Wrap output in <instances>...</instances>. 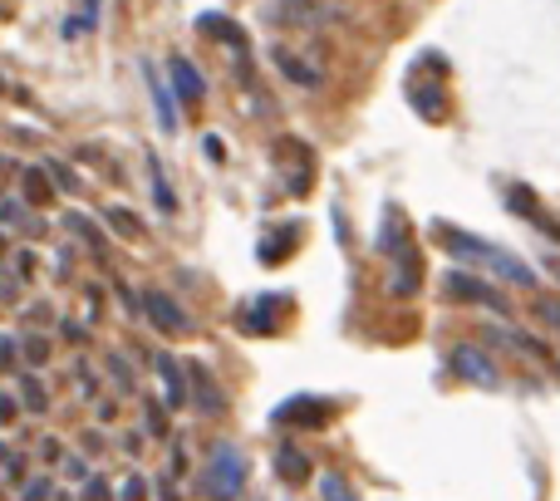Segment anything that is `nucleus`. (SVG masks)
<instances>
[{
  "label": "nucleus",
  "mask_w": 560,
  "mask_h": 501,
  "mask_svg": "<svg viewBox=\"0 0 560 501\" xmlns=\"http://www.w3.org/2000/svg\"><path fill=\"white\" fill-rule=\"evenodd\" d=\"M438 236H443V246L453 250L457 260H472V266H482V270H492V276H502V280H512V286H526V290H536V270L526 266V260H516L506 246H492V242H482V236H472V232H463V226H438Z\"/></svg>",
  "instance_id": "nucleus-1"
},
{
  "label": "nucleus",
  "mask_w": 560,
  "mask_h": 501,
  "mask_svg": "<svg viewBox=\"0 0 560 501\" xmlns=\"http://www.w3.org/2000/svg\"><path fill=\"white\" fill-rule=\"evenodd\" d=\"M246 453L236 443H212V457H207V477H202V487H207V497L212 501H242L246 492Z\"/></svg>",
  "instance_id": "nucleus-2"
},
{
  "label": "nucleus",
  "mask_w": 560,
  "mask_h": 501,
  "mask_svg": "<svg viewBox=\"0 0 560 501\" xmlns=\"http://www.w3.org/2000/svg\"><path fill=\"white\" fill-rule=\"evenodd\" d=\"M138 305H143V315L153 319V329H163V335H192V315H187L167 290H143Z\"/></svg>",
  "instance_id": "nucleus-3"
},
{
  "label": "nucleus",
  "mask_w": 560,
  "mask_h": 501,
  "mask_svg": "<svg viewBox=\"0 0 560 501\" xmlns=\"http://www.w3.org/2000/svg\"><path fill=\"white\" fill-rule=\"evenodd\" d=\"M443 290H447V300H467V305H492L497 315H506V295L487 286L482 276H467V270H447V276H443Z\"/></svg>",
  "instance_id": "nucleus-4"
},
{
  "label": "nucleus",
  "mask_w": 560,
  "mask_h": 501,
  "mask_svg": "<svg viewBox=\"0 0 560 501\" xmlns=\"http://www.w3.org/2000/svg\"><path fill=\"white\" fill-rule=\"evenodd\" d=\"M447 364H453L457 374H463L467 384H477V388H497V384H502V374H497V364H492V359H487L477 345H457L453 354H447Z\"/></svg>",
  "instance_id": "nucleus-5"
},
{
  "label": "nucleus",
  "mask_w": 560,
  "mask_h": 501,
  "mask_svg": "<svg viewBox=\"0 0 560 501\" xmlns=\"http://www.w3.org/2000/svg\"><path fill=\"white\" fill-rule=\"evenodd\" d=\"M329 413H335V408H329L325 398H310V394H300V398H285V404L276 408V423H305V428H325V423H329Z\"/></svg>",
  "instance_id": "nucleus-6"
},
{
  "label": "nucleus",
  "mask_w": 560,
  "mask_h": 501,
  "mask_svg": "<svg viewBox=\"0 0 560 501\" xmlns=\"http://www.w3.org/2000/svg\"><path fill=\"white\" fill-rule=\"evenodd\" d=\"M158 378H163V408H167V413L187 408V364L158 354Z\"/></svg>",
  "instance_id": "nucleus-7"
},
{
  "label": "nucleus",
  "mask_w": 560,
  "mask_h": 501,
  "mask_svg": "<svg viewBox=\"0 0 560 501\" xmlns=\"http://www.w3.org/2000/svg\"><path fill=\"white\" fill-rule=\"evenodd\" d=\"M167 74H173V89L187 98V104H202V98H207V79L197 74V65H192L187 55H173V59H167Z\"/></svg>",
  "instance_id": "nucleus-8"
},
{
  "label": "nucleus",
  "mask_w": 560,
  "mask_h": 501,
  "mask_svg": "<svg viewBox=\"0 0 560 501\" xmlns=\"http://www.w3.org/2000/svg\"><path fill=\"white\" fill-rule=\"evenodd\" d=\"M187 374H192V388H187V404H197L202 413H226V398L212 388L207 369H202V364H187Z\"/></svg>",
  "instance_id": "nucleus-9"
},
{
  "label": "nucleus",
  "mask_w": 560,
  "mask_h": 501,
  "mask_svg": "<svg viewBox=\"0 0 560 501\" xmlns=\"http://www.w3.org/2000/svg\"><path fill=\"white\" fill-rule=\"evenodd\" d=\"M506 207H512L516 217H526V222H536V226H541L546 236H556V242H560V226H556L551 217L541 212V202H536V197L526 193V187H512V193H506Z\"/></svg>",
  "instance_id": "nucleus-10"
},
{
  "label": "nucleus",
  "mask_w": 560,
  "mask_h": 501,
  "mask_svg": "<svg viewBox=\"0 0 560 501\" xmlns=\"http://www.w3.org/2000/svg\"><path fill=\"white\" fill-rule=\"evenodd\" d=\"M378 246H384V256H394V260H408V250H413V242H408V232H404V217H398V207H388V212H384Z\"/></svg>",
  "instance_id": "nucleus-11"
},
{
  "label": "nucleus",
  "mask_w": 560,
  "mask_h": 501,
  "mask_svg": "<svg viewBox=\"0 0 560 501\" xmlns=\"http://www.w3.org/2000/svg\"><path fill=\"white\" fill-rule=\"evenodd\" d=\"M280 305H285L280 295H261V300H256V305L242 315L246 335H276V315H280Z\"/></svg>",
  "instance_id": "nucleus-12"
},
{
  "label": "nucleus",
  "mask_w": 560,
  "mask_h": 501,
  "mask_svg": "<svg viewBox=\"0 0 560 501\" xmlns=\"http://www.w3.org/2000/svg\"><path fill=\"white\" fill-rule=\"evenodd\" d=\"M202 30L212 39H222L232 55H246V35H242V25H232V20L222 15V10H212V15H202Z\"/></svg>",
  "instance_id": "nucleus-13"
},
{
  "label": "nucleus",
  "mask_w": 560,
  "mask_h": 501,
  "mask_svg": "<svg viewBox=\"0 0 560 501\" xmlns=\"http://www.w3.org/2000/svg\"><path fill=\"white\" fill-rule=\"evenodd\" d=\"M276 477L280 482H290V487H300L310 477V457L300 453V447H290V443L276 447Z\"/></svg>",
  "instance_id": "nucleus-14"
},
{
  "label": "nucleus",
  "mask_w": 560,
  "mask_h": 501,
  "mask_svg": "<svg viewBox=\"0 0 560 501\" xmlns=\"http://www.w3.org/2000/svg\"><path fill=\"white\" fill-rule=\"evenodd\" d=\"M143 74H148V89H153L158 124H163L167 133H173V128H177V108H173V94H167V84H163V79H158V74H153V69H148V65H143Z\"/></svg>",
  "instance_id": "nucleus-15"
},
{
  "label": "nucleus",
  "mask_w": 560,
  "mask_h": 501,
  "mask_svg": "<svg viewBox=\"0 0 560 501\" xmlns=\"http://www.w3.org/2000/svg\"><path fill=\"white\" fill-rule=\"evenodd\" d=\"M295 236H300V226H295V222L266 236V242H261V260H266V266H280V260L290 256V246H295Z\"/></svg>",
  "instance_id": "nucleus-16"
},
{
  "label": "nucleus",
  "mask_w": 560,
  "mask_h": 501,
  "mask_svg": "<svg viewBox=\"0 0 560 501\" xmlns=\"http://www.w3.org/2000/svg\"><path fill=\"white\" fill-rule=\"evenodd\" d=\"M20 404H25L30 413H49V388L39 384L35 374H20Z\"/></svg>",
  "instance_id": "nucleus-17"
},
{
  "label": "nucleus",
  "mask_w": 560,
  "mask_h": 501,
  "mask_svg": "<svg viewBox=\"0 0 560 501\" xmlns=\"http://www.w3.org/2000/svg\"><path fill=\"white\" fill-rule=\"evenodd\" d=\"M148 167H153V197H158V212L173 217V212H177V197H173V187H167L163 163H158V158H148Z\"/></svg>",
  "instance_id": "nucleus-18"
},
{
  "label": "nucleus",
  "mask_w": 560,
  "mask_h": 501,
  "mask_svg": "<svg viewBox=\"0 0 560 501\" xmlns=\"http://www.w3.org/2000/svg\"><path fill=\"white\" fill-rule=\"evenodd\" d=\"M276 65L285 69V74L295 79V84H305V89H315V84H319V74H315V69H310V65H300V59H295V55H285V49H276Z\"/></svg>",
  "instance_id": "nucleus-19"
},
{
  "label": "nucleus",
  "mask_w": 560,
  "mask_h": 501,
  "mask_svg": "<svg viewBox=\"0 0 560 501\" xmlns=\"http://www.w3.org/2000/svg\"><path fill=\"white\" fill-rule=\"evenodd\" d=\"M69 232H74V236H84V246L89 250H94V256H104V250H108V242H104V232H98V226L94 222H84V217H69Z\"/></svg>",
  "instance_id": "nucleus-20"
},
{
  "label": "nucleus",
  "mask_w": 560,
  "mask_h": 501,
  "mask_svg": "<svg viewBox=\"0 0 560 501\" xmlns=\"http://www.w3.org/2000/svg\"><path fill=\"white\" fill-rule=\"evenodd\" d=\"M20 354H25L30 369H45L49 364V345H45V339H35V335H20Z\"/></svg>",
  "instance_id": "nucleus-21"
},
{
  "label": "nucleus",
  "mask_w": 560,
  "mask_h": 501,
  "mask_svg": "<svg viewBox=\"0 0 560 501\" xmlns=\"http://www.w3.org/2000/svg\"><path fill=\"white\" fill-rule=\"evenodd\" d=\"M319 497H325V501H359L354 492H349V482H345L339 473H325V477H319Z\"/></svg>",
  "instance_id": "nucleus-22"
},
{
  "label": "nucleus",
  "mask_w": 560,
  "mask_h": 501,
  "mask_svg": "<svg viewBox=\"0 0 560 501\" xmlns=\"http://www.w3.org/2000/svg\"><path fill=\"white\" fill-rule=\"evenodd\" d=\"M20 501H55V482L49 477H25L20 482Z\"/></svg>",
  "instance_id": "nucleus-23"
},
{
  "label": "nucleus",
  "mask_w": 560,
  "mask_h": 501,
  "mask_svg": "<svg viewBox=\"0 0 560 501\" xmlns=\"http://www.w3.org/2000/svg\"><path fill=\"white\" fill-rule=\"evenodd\" d=\"M79 487H84V492H79V501H114V487H108V477H94V473H89Z\"/></svg>",
  "instance_id": "nucleus-24"
},
{
  "label": "nucleus",
  "mask_w": 560,
  "mask_h": 501,
  "mask_svg": "<svg viewBox=\"0 0 560 501\" xmlns=\"http://www.w3.org/2000/svg\"><path fill=\"white\" fill-rule=\"evenodd\" d=\"M413 104L423 118H443V98H438V89H413Z\"/></svg>",
  "instance_id": "nucleus-25"
},
{
  "label": "nucleus",
  "mask_w": 560,
  "mask_h": 501,
  "mask_svg": "<svg viewBox=\"0 0 560 501\" xmlns=\"http://www.w3.org/2000/svg\"><path fill=\"white\" fill-rule=\"evenodd\" d=\"M148 497H153V487H148V477H124V492H118L114 501H148Z\"/></svg>",
  "instance_id": "nucleus-26"
},
{
  "label": "nucleus",
  "mask_w": 560,
  "mask_h": 501,
  "mask_svg": "<svg viewBox=\"0 0 560 501\" xmlns=\"http://www.w3.org/2000/svg\"><path fill=\"white\" fill-rule=\"evenodd\" d=\"M108 374H114L118 394H133V374H128V359L124 354H108Z\"/></svg>",
  "instance_id": "nucleus-27"
},
{
  "label": "nucleus",
  "mask_w": 560,
  "mask_h": 501,
  "mask_svg": "<svg viewBox=\"0 0 560 501\" xmlns=\"http://www.w3.org/2000/svg\"><path fill=\"white\" fill-rule=\"evenodd\" d=\"M143 423L153 438H167V408L163 404H143Z\"/></svg>",
  "instance_id": "nucleus-28"
},
{
  "label": "nucleus",
  "mask_w": 560,
  "mask_h": 501,
  "mask_svg": "<svg viewBox=\"0 0 560 501\" xmlns=\"http://www.w3.org/2000/svg\"><path fill=\"white\" fill-rule=\"evenodd\" d=\"M104 217H108V226H114V232H118V236H138V222H133V217H128V212H124V207H108V212H104Z\"/></svg>",
  "instance_id": "nucleus-29"
},
{
  "label": "nucleus",
  "mask_w": 560,
  "mask_h": 501,
  "mask_svg": "<svg viewBox=\"0 0 560 501\" xmlns=\"http://www.w3.org/2000/svg\"><path fill=\"white\" fill-rule=\"evenodd\" d=\"M45 173H49V177H55V187H59V193H79V177H74V173H69V167H65V163H49V167H45Z\"/></svg>",
  "instance_id": "nucleus-30"
},
{
  "label": "nucleus",
  "mask_w": 560,
  "mask_h": 501,
  "mask_svg": "<svg viewBox=\"0 0 560 501\" xmlns=\"http://www.w3.org/2000/svg\"><path fill=\"white\" fill-rule=\"evenodd\" d=\"M59 473H65V482H84L89 463H84V457H59Z\"/></svg>",
  "instance_id": "nucleus-31"
},
{
  "label": "nucleus",
  "mask_w": 560,
  "mask_h": 501,
  "mask_svg": "<svg viewBox=\"0 0 560 501\" xmlns=\"http://www.w3.org/2000/svg\"><path fill=\"white\" fill-rule=\"evenodd\" d=\"M25 193H30V202H45V197H49V183L39 177V167H30V173H25Z\"/></svg>",
  "instance_id": "nucleus-32"
},
{
  "label": "nucleus",
  "mask_w": 560,
  "mask_h": 501,
  "mask_svg": "<svg viewBox=\"0 0 560 501\" xmlns=\"http://www.w3.org/2000/svg\"><path fill=\"white\" fill-rule=\"evenodd\" d=\"M20 418V398L15 394H0V428H10Z\"/></svg>",
  "instance_id": "nucleus-33"
},
{
  "label": "nucleus",
  "mask_w": 560,
  "mask_h": 501,
  "mask_svg": "<svg viewBox=\"0 0 560 501\" xmlns=\"http://www.w3.org/2000/svg\"><path fill=\"white\" fill-rule=\"evenodd\" d=\"M74 369H79V374H74V378H79V394H84V398H98V378L89 374V364H74Z\"/></svg>",
  "instance_id": "nucleus-34"
},
{
  "label": "nucleus",
  "mask_w": 560,
  "mask_h": 501,
  "mask_svg": "<svg viewBox=\"0 0 560 501\" xmlns=\"http://www.w3.org/2000/svg\"><path fill=\"white\" fill-rule=\"evenodd\" d=\"M0 374H15V339H0Z\"/></svg>",
  "instance_id": "nucleus-35"
},
{
  "label": "nucleus",
  "mask_w": 560,
  "mask_h": 501,
  "mask_svg": "<svg viewBox=\"0 0 560 501\" xmlns=\"http://www.w3.org/2000/svg\"><path fill=\"white\" fill-rule=\"evenodd\" d=\"M59 335H65L69 345H84V339H89V335H84V325H79V319H65V325H59Z\"/></svg>",
  "instance_id": "nucleus-36"
},
{
  "label": "nucleus",
  "mask_w": 560,
  "mask_h": 501,
  "mask_svg": "<svg viewBox=\"0 0 560 501\" xmlns=\"http://www.w3.org/2000/svg\"><path fill=\"white\" fill-rule=\"evenodd\" d=\"M39 457H45V463H59V457H65V443H59V438H45V443H39Z\"/></svg>",
  "instance_id": "nucleus-37"
},
{
  "label": "nucleus",
  "mask_w": 560,
  "mask_h": 501,
  "mask_svg": "<svg viewBox=\"0 0 560 501\" xmlns=\"http://www.w3.org/2000/svg\"><path fill=\"white\" fill-rule=\"evenodd\" d=\"M541 319L560 329V300H556V295H546V300H541Z\"/></svg>",
  "instance_id": "nucleus-38"
},
{
  "label": "nucleus",
  "mask_w": 560,
  "mask_h": 501,
  "mask_svg": "<svg viewBox=\"0 0 560 501\" xmlns=\"http://www.w3.org/2000/svg\"><path fill=\"white\" fill-rule=\"evenodd\" d=\"M20 217H25V202H15V197L0 202V222H20Z\"/></svg>",
  "instance_id": "nucleus-39"
},
{
  "label": "nucleus",
  "mask_w": 560,
  "mask_h": 501,
  "mask_svg": "<svg viewBox=\"0 0 560 501\" xmlns=\"http://www.w3.org/2000/svg\"><path fill=\"white\" fill-rule=\"evenodd\" d=\"M143 443H148L143 433H128V438H124V453H128V457H143Z\"/></svg>",
  "instance_id": "nucleus-40"
},
{
  "label": "nucleus",
  "mask_w": 560,
  "mask_h": 501,
  "mask_svg": "<svg viewBox=\"0 0 560 501\" xmlns=\"http://www.w3.org/2000/svg\"><path fill=\"white\" fill-rule=\"evenodd\" d=\"M167 473H173V477H187V453H183V447H173V463H167Z\"/></svg>",
  "instance_id": "nucleus-41"
},
{
  "label": "nucleus",
  "mask_w": 560,
  "mask_h": 501,
  "mask_svg": "<svg viewBox=\"0 0 560 501\" xmlns=\"http://www.w3.org/2000/svg\"><path fill=\"white\" fill-rule=\"evenodd\" d=\"M114 418H118V404L114 398H104V404H98V423H114Z\"/></svg>",
  "instance_id": "nucleus-42"
},
{
  "label": "nucleus",
  "mask_w": 560,
  "mask_h": 501,
  "mask_svg": "<svg viewBox=\"0 0 560 501\" xmlns=\"http://www.w3.org/2000/svg\"><path fill=\"white\" fill-rule=\"evenodd\" d=\"M84 453L98 457V453H104V438H98V433H84Z\"/></svg>",
  "instance_id": "nucleus-43"
},
{
  "label": "nucleus",
  "mask_w": 560,
  "mask_h": 501,
  "mask_svg": "<svg viewBox=\"0 0 560 501\" xmlns=\"http://www.w3.org/2000/svg\"><path fill=\"white\" fill-rule=\"evenodd\" d=\"M158 501H177V492H173V482H158Z\"/></svg>",
  "instance_id": "nucleus-44"
},
{
  "label": "nucleus",
  "mask_w": 560,
  "mask_h": 501,
  "mask_svg": "<svg viewBox=\"0 0 560 501\" xmlns=\"http://www.w3.org/2000/svg\"><path fill=\"white\" fill-rule=\"evenodd\" d=\"M0 300H15V280H10V276L0 280Z\"/></svg>",
  "instance_id": "nucleus-45"
},
{
  "label": "nucleus",
  "mask_w": 560,
  "mask_h": 501,
  "mask_svg": "<svg viewBox=\"0 0 560 501\" xmlns=\"http://www.w3.org/2000/svg\"><path fill=\"white\" fill-rule=\"evenodd\" d=\"M10 457H15V453H10V447H5V443H0V467H5V463H10Z\"/></svg>",
  "instance_id": "nucleus-46"
},
{
  "label": "nucleus",
  "mask_w": 560,
  "mask_h": 501,
  "mask_svg": "<svg viewBox=\"0 0 560 501\" xmlns=\"http://www.w3.org/2000/svg\"><path fill=\"white\" fill-rule=\"evenodd\" d=\"M55 501H74V497H65V492H59V497H55Z\"/></svg>",
  "instance_id": "nucleus-47"
},
{
  "label": "nucleus",
  "mask_w": 560,
  "mask_h": 501,
  "mask_svg": "<svg viewBox=\"0 0 560 501\" xmlns=\"http://www.w3.org/2000/svg\"><path fill=\"white\" fill-rule=\"evenodd\" d=\"M0 250H5V236H0Z\"/></svg>",
  "instance_id": "nucleus-48"
},
{
  "label": "nucleus",
  "mask_w": 560,
  "mask_h": 501,
  "mask_svg": "<svg viewBox=\"0 0 560 501\" xmlns=\"http://www.w3.org/2000/svg\"><path fill=\"white\" fill-rule=\"evenodd\" d=\"M556 276H560V260H556Z\"/></svg>",
  "instance_id": "nucleus-49"
}]
</instances>
